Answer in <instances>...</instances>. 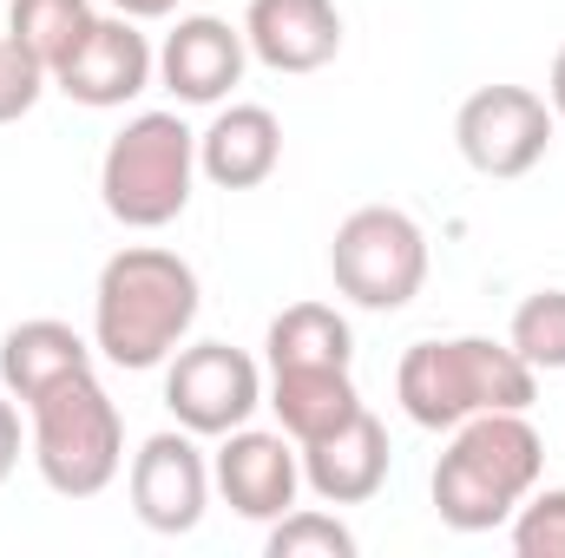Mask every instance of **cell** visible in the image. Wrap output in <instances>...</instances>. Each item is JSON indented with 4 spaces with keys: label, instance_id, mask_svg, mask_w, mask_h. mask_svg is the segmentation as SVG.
I'll return each mask as SVG.
<instances>
[{
    "label": "cell",
    "instance_id": "cell-20",
    "mask_svg": "<svg viewBox=\"0 0 565 558\" xmlns=\"http://www.w3.org/2000/svg\"><path fill=\"white\" fill-rule=\"evenodd\" d=\"M507 342L533 375H565V289H533L513 309Z\"/></svg>",
    "mask_w": 565,
    "mask_h": 558
},
{
    "label": "cell",
    "instance_id": "cell-24",
    "mask_svg": "<svg viewBox=\"0 0 565 558\" xmlns=\"http://www.w3.org/2000/svg\"><path fill=\"white\" fill-rule=\"evenodd\" d=\"M20 466V408H13V395L0 388V480Z\"/></svg>",
    "mask_w": 565,
    "mask_h": 558
},
{
    "label": "cell",
    "instance_id": "cell-14",
    "mask_svg": "<svg viewBox=\"0 0 565 558\" xmlns=\"http://www.w3.org/2000/svg\"><path fill=\"white\" fill-rule=\"evenodd\" d=\"M244 40L270 73H322L342 53V13L335 0H250Z\"/></svg>",
    "mask_w": 565,
    "mask_h": 558
},
{
    "label": "cell",
    "instance_id": "cell-18",
    "mask_svg": "<svg viewBox=\"0 0 565 558\" xmlns=\"http://www.w3.org/2000/svg\"><path fill=\"white\" fill-rule=\"evenodd\" d=\"M264 355H270V368H349L355 329L329 302H289L264 335Z\"/></svg>",
    "mask_w": 565,
    "mask_h": 558
},
{
    "label": "cell",
    "instance_id": "cell-6",
    "mask_svg": "<svg viewBox=\"0 0 565 558\" xmlns=\"http://www.w3.org/2000/svg\"><path fill=\"white\" fill-rule=\"evenodd\" d=\"M329 277H335V296H349L355 309L395 315L427 282V230L395 204H362L335 224Z\"/></svg>",
    "mask_w": 565,
    "mask_h": 558
},
{
    "label": "cell",
    "instance_id": "cell-23",
    "mask_svg": "<svg viewBox=\"0 0 565 558\" xmlns=\"http://www.w3.org/2000/svg\"><path fill=\"white\" fill-rule=\"evenodd\" d=\"M53 86V73L13 40V33H0V126H13V119H26L33 106H40V93Z\"/></svg>",
    "mask_w": 565,
    "mask_h": 558
},
{
    "label": "cell",
    "instance_id": "cell-3",
    "mask_svg": "<svg viewBox=\"0 0 565 558\" xmlns=\"http://www.w3.org/2000/svg\"><path fill=\"white\" fill-rule=\"evenodd\" d=\"M546 473V440L526 415H473L434 460V513L454 533H493Z\"/></svg>",
    "mask_w": 565,
    "mask_h": 558
},
{
    "label": "cell",
    "instance_id": "cell-4",
    "mask_svg": "<svg viewBox=\"0 0 565 558\" xmlns=\"http://www.w3.org/2000/svg\"><path fill=\"white\" fill-rule=\"evenodd\" d=\"M33 466L60 500H99L126 473V420L93 368L53 382L33 408Z\"/></svg>",
    "mask_w": 565,
    "mask_h": 558
},
{
    "label": "cell",
    "instance_id": "cell-10",
    "mask_svg": "<svg viewBox=\"0 0 565 558\" xmlns=\"http://www.w3.org/2000/svg\"><path fill=\"white\" fill-rule=\"evenodd\" d=\"M151 73H158V53H151V40L139 33V20L99 13L93 33H86V40L66 53V66L53 73V86H60L73 106H86V112H119V106H132L145 86H151Z\"/></svg>",
    "mask_w": 565,
    "mask_h": 558
},
{
    "label": "cell",
    "instance_id": "cell-7",
    "mask_svg": "<svg viewBox=\"0 0 565 558\" xmlns=\"http://www.w3.org/2000/svg\"><path fill=\"white\" fill-rule=\"evenodd\" d=\"M164 408L198 440H224L264 408V375L231 342H191L164 362Z\"/></svg>",
    "mask_w": 565,
    "mask_h": 558
},
{
    "label": "cell",
    "instance_id": "cell-1",
    "mask_svg": "<svg viewBox=\"0 0 565 558\" xmlns=\"http://www.w3.org/2000/svg\"><path fill=\"white\" fill-rule=\"evenodd\" d=\"M198 309H204V289L178 250L126 244L119 257H106L99 289H93V348L132 375L164 368L184 348Z\"/></svg>",
    "mask_w": 565,
    "mask_h": 558
},
{
    "label": "cell",
    "instance_id": "cell-8",
    "mask_svg": "<svg viewBox=\"0 0 565 558\" xmlns=\"http://www.w3.org/2000/svg\"><path fill=\"white\" fill-rule=\"evenodd\" d=\"M553 106L533 86H480L454 112V144L480 178H526L553 144Z\"/></svg>",
    "mask_w": 565,
    "mask_h": 558
},
{
    "label": "cell",
    "instance_id": "cell-15",
    "mask_svg": "<svg viewBox=\"0 0 565 558\" xmlns=\"http://www.w3.org/2000/svg\"><path fill=\"white\" fill-rule=\"evenodd\" d=\"M282 164V119L270 106H217V119L198 132V178L217 191H257Z\"/></svg>",
    "mask_w": 565,
    "mask_h": 558
},
{
    "label": "cell",
    "instance_id": "cell-9",
    "mask_svg": "<svg viewBox=\"0 0 565 558\" xmlns=\"http://www.w3.org/2000/svg\"><path fill=\"white\" fill-rule=\"evenodd\" d=\"M126 493H132V513H139L145 533H164V539L198 533L204 526V506H211V460H204L198 433L191 427L151 433L139 453H132Z\"/></svg>",
    "mask_w": 565,
    "mask_h": 558
},
{
    "label": "cell",
    "instance_id": "cell-5",
    "mask_svg": "<svg viewBox=\"0 0 565 558\" xmlns=\"http://www.w3.org/2000/svg\"><path fill=\"white\" fill-rule=\"evenodd\" d=\"M198 184V132L178 112H139L99 158V204L126 230H164Z\"/></svg>",
    "mask_w": 565,
    "mask_h": 558
},
{
    "label": "cell",
    "instance_id": "cell-13",
    "mask_svg": "<svg viewBox=\"0 0 565 558\" xmlns=\"http://www.w3.org/2000/svg\"><path fill=\"white\" fill-rule=\"evenodd\" d=\"M388 460H395L388 427L362 408V415L342 420L335 433H322V440L302 447V486L322 506H369L388 486Z\"/></svg>",
    "mask_w": 565,
    "mask_h": 558
},
{
    "label": "cell",
    "instance_id": "cell-19",
    "mask_svg": "<svg viewBox=\"0 0 565 558\" xmlns=\"http://www.w3.org/2000/svg\"><path fill=\"white\" fill-rule=\"evenodd\" d=\"M93 0H13L7 7V33L46 66V73H60L66 66V53L93 33Z\"/></svg>",
    "mask_w": 565,
    "mask_h": 558
},
{
    "label": "cell",
    "instance_id": "cell-26",
    "mask_svg": "<svg viewBox=\"0 0 565 558\" xmlns=\"http://www.w3.org/2000/svg\"><path fill=\"white\" fill-rule=\"evenodd\" d=\"M546 106H553V119L565 126V46L553 53V73H546Z\"/></svg>",
    "mask_w": 565,
    "mask_h": 558
},
{
    "label": "cell",
    "instance_id": "cell-22",
    "mask_svg": "<svg viewBox=\"0 0 565 558\" xmlns=\"http://www.w3.org/2000/svg\"><path fill=\"white\" fill-rule=\"evenodd\" d=\"M507 526H513V552L520 558H565V486H546V493L533 486Z\"/></svg>",
    "mask_w": 565,
    "mask_h": 558
},
{
    "label": "cell",
    "instance_id": "cell-16",
    "mask_svg": "<svg viewBox=\"0 0 565 558\" xmlns=\"http://www.w3.org/2000/svg\"><path fill=\"white\" fill-rule=\"evenodd\" d=\"M93 355H99V348H93L73 322H53V315L13 322V329L0 335V388H7L20 408H33L53 382L93 368Z\"/></svg>",
    "mask_w": 565,
    "mask_h": 558
},
{
    "label": "cell",
    "instance_id": "cell-25",
    "mask_svg": "<svg viewBox=\"0 0 565 558\" xmlns=\"http://www.w3.org/2000/svg\"><path fill=\"white\" fill-rule=\"evenodd\" d=\"M113 13H126V20H164V13H178V0H113Z\"/></svg>",
    "mask_w": 565,
    "mask_h": 558
},
{
    "label": "cell",
    "instance_id": "cell-2",
    "mask_svg": "<svg viewBox=\"0 0 565 558\" xmlns=\"http://www.w3.org/2000/svg\"><path fill=\"white\" fill-rule=\"evenodd\" d=\"M395 401L427 433H454L473 415H526L540 401V375L493 335L415 342L395 368Z\"/></svg>",
    "mask_w": 565,
    "mask_h": 558
},
{
    "label": "cell",
    "instance_id": "cell-11",
    "mask_svg": "<svg viewBox=\"0 0 565 558\" xmlns=\"http://www.w3.org/2000/svg\"><path fill=\"white\" fill-rule=\"evenodd\" d=\"M211 486L224 493V506L237 519L270 526V519H282L296 506V493H302V447L282 427L277 433L237 427V433H224V447L211 460Z\"/></svg>",
    "mask_w": 565,
    "mask_h": 558
},
{
    "label": "cell",
    "instance_id": "cell-12",
    "mask_svg": "<svg viewBox=\"0 0 565 558\" xmlns=\"http://www.w3.org/2000/svg\"><path fill=\"white\" fill-rule=\"evenodd\" d=\"M244 66H250V40L217 13H184L158 46V86L178 106H224L244 86Z\"/></svg>",
    "mask_w": 565,
    "mask_h": 558
},
{
    "label": "cell",
    "instance_id": "cell-21",
    "mask_svg": "<svg viewBox=\"0 0 565 558\" xmlns=\"http://www.w3.org/2000/svg\"><path fill=\"white\" fill-rule=\"evenodd\" d=\"M270 558H355V533L335 519V513H316V506H289L282 519H270Z\"/></svg>",
    "mask_w": 565,
    "mask_h": 558
},
{
    "label": "cell",
    "instance_id": "cell-17",
    "mask_svg": "<svg viewBox=\"0 0 565 558\" xmlns=\"http://www.w3.org/2000/svg\"><path fill=\"white\" fill-rule=\"evenodd\" d=\"M264 408H277L282 433L296 447L335 433L349 415H362V395H355V375L349 368H270V395Z\"/></svg>",
    "mask_w": 565,
    "mask_h": 558
}]
</instances>
